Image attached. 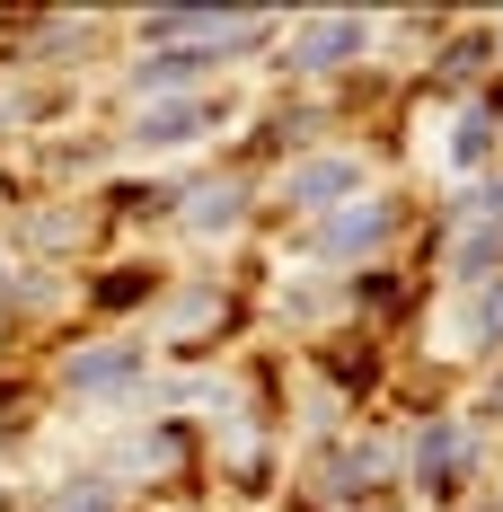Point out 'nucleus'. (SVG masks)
Instances as JSON below:
<instances>
[{
    "label": "nucleus",
    "instance_id": "f257e3e1",
    "mask_svg": "<svg viewBox=\"0 0 503 512\" xmlns=\"http://www.w3.org/2000/svg\"><path fill=\"white\" fill-rule=\"evenodd\" d=\"M362 45H371V27H362V18H309V27H292V45H283V71L327 80V71L362 62Z\"/></svg>",
    "mask_w": 503,
    "mask_h": 512
},
{
    "label": "nucleus",
    "instance_id": "f03ea898",
    "mask_svg": "<svg viewBox=\"0 0 503 512\" xmlns=\"http://www.w3.org/2000/svg\"><path fill=\"white\" fill-rule=\"evenodd\" d=\"M353 186H362V151H318V159H292L274 195H283L292 212H336Z\"/></svg>",
    "mask_w": 503,
    "mask_h": 512
},
{
    "label": "nucleus",
    "instance_id": "7ed1b4c3",
    "mask_svg": "<svg viewBox=\"0 0 503 512\" xmlns=\"http://www.w3.org/2000/svg\"><path fill=\"white\" fill-rule=\"evenodd\" d=\"M212 133V98H151L133 106V151H177V142H203Z\"/></svg>",
    "mask_w": 503,
    "mask_h": 512
},
{
    "label": "nucleus",
    "instance_id": "20e7f679",
    "mask_svg": "<svg viewBox=\"0 0 503 512\" xmlns=\"http://www.w3.org/2000/svg\"><path fill=\"white\" fill-rule=\"evenodd\" d=\"M142 380V345H80V354H62V389H80V398H124Z\"/></svg>",
    "mask_w": 503,
    "mask_h": 512
},
{
    "label": "nucleus",
    "instance_id": "39448f33",
    "mask_svg": "<svg viewBox=\"0 0 503 512\" xmlns=\"http://www.w3.org/2000/svg\"><path fill=\"white\" fill-rule=\"evenodd\" d=\"M203 71H212V53H195V45H159V53H142V62L124 71V89L151 106V98H177V89H195Z\"/></svg>",
    "mask_w": 503,
    "mask_h": 512
},
{
    "label": "nucleus",
    "instance_id": "423d86ee",
    "mask_svg": "<svg viewBox=\"0 0 503 512\" xmlns=\"http://www.w3.org/2000/svg\"><path fill=\"white\" fill-rule=\"evenodd\" d=\"M389 221H398V212H389V204H362V195L336 204V212H318V256H362V248H380V239H389Z\"/></svg>",
    "mask_w": 503,
    "mask_h": 512
},
{
    "label": "nucleus",
    "instance_id": "0eeeda50",
    "mask_svg": "<svg viewBox=\"0 0 503 512\" xmlns=\"http://www.w3.org/2000/svg\"><path fill=\"white\" fill-rule=\"evenodd\" d=\"M177 221H186V230H195V239H212V230H239V221H248V177H203L195 195H177Z\"/></svg>",
    "mask_w": 503,
    "mask_h": 512
},
{
    "label": "nucleus",
    "instance_id": "6e6552de",
    "mask_svg": "<svg viewBox=\"0 0 503 512\" xmlns=\"http://www.w3.org/2000/svg\"><path fill=\"white\" fill-rule=\"evenodd\" d=\"M459 451H468V433H459V424H424V433H415V486H433V495H442V486L459 477Z\"/></svg>",
    "mask_w": 503,
    "mask_h": 512
},
{
    "label": "nucleus",
    "instance_id": "1a4fd4ad",
    "mask_svg": "<svg viewBox=\"0 0 503 512\" xmlns=\"http://www.w3.org/2000/svg\"><path fill=\"white\" fill-rule=\"evenodd\" d=\"M468 345H503V274L477 283V301H468V327H459Z\"/></svg>",
    "mask_w": 503,
    "mask_h": 512
},
{
    "label": "nucleus",
    "instance_id": "9d476101",
    "mask_svg": "<svg viewBox=\"0 0 503 512\" xmlns=\"http://www.w3.org/2000/svg\"><path fill=\"white\" fill-rule=\"evenodd\" d=\"M36 512H115V495H106V477H62Z\"/></svg>",
    "mask_w": 503,
    "mask_h": 512
},
{
    "label": "nucleus",
    "instance_id": "9b49d317",
    "mask_svg": "<svg viewBox=\"0 0 503 512\" xmlns=\"http://www.w3.org/2000/svg\"><path fill=\"white\" fill-rule=\"evenodd\" d=\"M486 151H495V115H486V106H468V115H459V133H451V159H459V168H486Z\"/></svg>",
    "mask_w": 503,
    "mask_h": 512
},
{
    "label": "nucleus",
    "instance_id": "f8f14e48",
    "mask_svg": "<svg viewBox=\"0 0 503 512\" xmlns=\"http://www.w3.org/2000/svg\"><path fill=\"white\" fill-rule=\"evenodd\" d=\"M151 283H142V265H115V283H98V309H124V301H142Z\"/></svg>",
    "mask_w": 503,
    "mask_h": 512
},
{
    "label": "nucleus",
    "instance_id": "ddd939ff",
    "mask_svg": "<svg viewBox=\"0 0 503 512\" xmlns=\"http://www.w3.org/2000/svg\"><path fill=\"white\" fill-rule=\"evenodd\" d=\"M495 407H503V380H495Z\"/></svg>",
    "mask_w": 503,
    "mask_h": 512
},
{
    "label": "nucleus",
    "instance_id": "4468645a",
    "mask_svg": "<svg viewBox=\"0 0 503 512\" xmlns=\"http://www.w3.org/2000/svg\"><path fill=\"white\" fill-rule=\"evenodd\" d=\"M0 274H9V265H0Z\"/></svg>",
    "mask_w": 503,
    "mask_h": 512
}]
</instances>
